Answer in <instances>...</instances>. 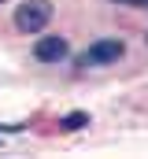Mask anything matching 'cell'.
I'll use <instances>...</instances> for the list:
<instances>
[{"label": "cell", "instance_id": "6da1fadb", "mask_svg": "<svg viewBox=\"0 0 148 159\" xmlns=\"http://www.w3.org/2000/svg\"><path fill=\"white\" fill-rule=\"evenodd\" d=\"M48 22H52V4L48 0H26V4L15 7V26L22 34H41Z\"/></svg>", "mask_w": 148, "mask_h": 159}, {"label": "cell", "instance_id": "7a4b0ae2", "mask_svg": "<svg viewBox=\"0 0 148 159\" xmlns=\"http://www.w3.org/2000/svg\"><path fill=\"white\" fill-rule=\"evenodd\" d=\"M122 56H126V44H122L118 37H104V41H96V44H89V48H85V52H81V56H78L74 63H78V67L85 70V67H104V63H118Z\"/></svg>", "mask_w": 148, "mask_h": 159}, {"label": "cell", "instance_id": "3957f363", "mask_svg": "<svg viewBox=\"0 0 148 159\" xmlns=\"http://www.w3.org/2000/svg\"><path fill=\"white\" fill-rule=\"evenodd\" d=\"M67 52H71V44H67V37H59V34L37 37V44H34V56L41 63H59V59H67Z\"/></svg>", "mask_w": 148, "mask_h": 159}, {"label": "cell", "instance_id": "277c9868", "mask_svg": "<svg viewBox=\"0 0 148 159\" xmlns=\"http://www.w3.org/2000/svg\"><path fill=\"white\" fill-rule=\"evenodd\" d=\"M81 126H89V115L85 111H71V115L59 119V129H81Z\"/></svg>", "mask_w": 148, "mask_h": 159}, {"label": "cell", "instance_id": "5b68a950", "mask_svg": "<svg viewBox=\"0 0 148 159\" xmlns=\"http://www.w3.org/2000/svg\"><path fill=\"white\" fill-rule=\"evenodd\" d=\"M111 4H126V7H148V0H111Z\"/></svg>", "mask_w": 148, "mask_h": 159}, {"label": "cell", "instance_id": "8992f818", "mask_svg": "<svg viewBox=\"0 0 148 159\" xmlns=\"http://www.w3.org/2000/svg\"><path fill=\"white\" fill-rule=\"evenodd\" d=\"M145 41H148V34H145Z\"/></svg>", "mask_w": 148, "mask_h": 159}, {"label": "cell", "instance_id": "52a82bcc", "mask_svg": "<svg viewBox=\"0 0 148 159\" xmlns=\"http://www.w3.org/2000/svg\"><path fill=\"white\" fill-rule=\"evenodd\" d=\"M0 4H4V0H0Z\"/></svg>", "mask_w": 148, "mask_h": 159}]
</instances>
